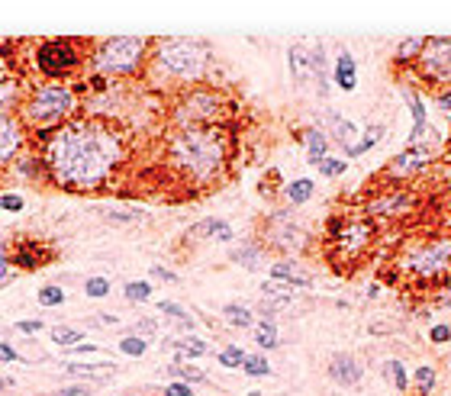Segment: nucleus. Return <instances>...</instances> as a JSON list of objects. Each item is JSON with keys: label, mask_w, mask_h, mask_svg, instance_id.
<instances>
[{"label": "nucleus", "mask_w": 451, "mask_h": 396, "mask_svg": "<svg viewBox=\"0 0 451 396\" xmlns=\"http://www.w3.org/2000/svg\"><path fill=\"white\" fill-rule=\"evenodd\" d=\"M45 165L61 187L94 190L123 161V142L103 123H65L45 142Z\"/></svg>", "instance_id": "nucleus-1"}, {"label": "nucleus", "mask_w": 451, "mask_h": 396, "mask_svg": "<svg viewBox=\"0 0 451 396\" xmlns=\"http://www.w3.org/2000/svg\"><path fill=\"white\" fill-rule=\"evenodd\" d=\"M168 158L177 171L197 184H207L223 171L226 142L216 126H187L177 129L168 142Z\"/></svg>", "instance_id": "nucleus-2"}, {"label": "nucleus", "mask_w": 451, "mask_h": 396, "mask_svg": "<svg viewBox=\"0 0 451 396\" xmlns=\"http://www.w3.org/2000/svg\"><path fill=\"white\" fill-rule=\"evenodd\" d=\"M155 68L171 81L193 84L207 75L209 68V45L200 39H161L151 55Z\"/></svg>", "instance_id": "nucleus-3"}, {"label": "nucleus", "mask_w": 451, "mask_h": 396, "mask_svg": "<svg viewBox=\"0 0 451 396\" xmlns=\"http://www.w3.org/2000/svg\"><path fill=\"white\" fill-rule=\"evenodd\" d=\"M145 52H149V39L142 36H113L97 45L94 65L103 75H135L145 61Z\"/></svg>", "instance_id": "nucleus-4"}, {"label": "nucleus", "mask_w": 451, "mask_h": 396, "mask_svg": "<svg viewBox=\"0 0 451 396\" xmlns=\"http://www.w3.org/2000/svg\"><path fill=\"white\" fill-rule=\"evenodd\" d=\"M71 110H75V93L61 84H39L23 107L26 119L39 129H52V126L59 129L61 119Z\"/></svg>", "instance_id": "nucleus-5"}, {"label": "nucleus", "mask_w": 451, "mask_h": 396, "mask_svg": "<svg viewBox=\"0 0 451 396\" xmlns=\"http://www.w3.org/2000/svg\"><path fill=\"white\" fill-rule=\"evenodd\" d=\"M403 271L416 280H438L451 274V236H435L419 242L413 252L403 254Z\"/></svg>", "instance_id": "nucleus-6"}, {"label": "nucleus", "mask_w": 451, "mask_h": 396, "mask_svg": "<svg viewBox=\"0 0 451 396\" xmlns=\"http://www.w3.org/2000/svg\"><path fill=\"white\" fill-rule=\"evenodd\" d=\"M84 55H81V45L71 43V39H45V43H39V49H36V65H39V71L45 77H52V81H65V77H71L81 68Z\"/></svg>", "instance_id": "nucleus-7"}, {"label": "nucleus", "mask_w": 451, "mask_h": 396, "mask_svg": "<svg viewBox=\"0 0 451 396\" xmlns=\"http://www.w3.org/2000/svg\"><path fill=\"white\" fill-rule=\"evenodd\" d=\"M219 113H223V97L213 91H191L184 100L177 103L175 119L181 123V129L187 126H209L216 123Z\"/></svg>", "instance_id": "nucleus-8"}, {"label": "nucleus", "mask_w": 451, "mask_h": 396, "mask_svg": "<svg viewBox=\"0 0 451 396\" xmlns=\"http://www.w3.org/2000/svg\"><path fill=\"white\" fill-rule=\"evenodd\" d=\"M374 236H377V226L371 220H351V222L332 220L329 222V238L339 245L342 258H358V254H364V248L374 242Z\"/></svg>", "instance_id": "nucleus-9"}, {"label": "nucleus", "mask_w": 451, "mask_h": 396, "mask_svg": "<svg viewBox=\"0 0 451 396\" xmlns=\"http://www.w3.org/2000/svg\"><path fill=\"white\" fill-rule=\"evenodd\" d=\"M265 242L271 245V248H277V252L293 254V252H300L303 245H306V229L293 220L290 210H277V213L267 216Z\"/></svg>", "instance_id": "nucleus-10"}, {"label": "nucleus", "mask_w": 451, "mask_h": 396, "mask_svg": "<svg viewBox=\"0 0 451 396\" xmlns=\"http://www.w3.org/2000/svg\"><path fill=\"white\" fill-rule=\"evenodd\" d=\"M419 71L435 87L451 84V39H445V36L426 39V49L419 55Z\"/></svg>", "instance_id": "nucleus-11"}, {"label": "nucleus", "mask_w": 451, "mask_h": 396, "mask_svg": "<svg viewBox=\"0 0 451 396\" xmlns=\"http://www.w3.org/2000/svg\"><path fill=\"white\" fill-rule=\"evenodd\" d=\"M429 168V148L426 145H416V148H403L397 158L387 165V174L393 177H413V174H422Z\"/></svg>", "instance_id": "nucleus-12"}, {"label": "nucleus", "mask_w": 451, "mask_h": 396, "mask_svg": "<svg viewBox=\"0 0 451 396\" xmlns=\"http://www.w3.org/2000/svg\"><path fill=\"white\" fill-rule=\"evenodd\" d=\"M410 206H413V197L406 194V190H397V187H390L387 194L371 197L364 210H368V216H397V213L410 210Z\"/></svg>", "instance_id": "nucleus-13"}, {"label": "nucleus", "mask_w": 451, "mask_h": 396, "mask_svg": "<svg viewBox=\"0 0 451 396\" xmlns=\"http://www.w3.org/2000/svg\"><path fill=\"white\" fill-rule=\"evenodd\" d=\"M329 377H332L339 387H358L361 377H364V367L358 364V358L339 351V354H332V361H329Z\"/></svg>", "instance_id": "nucleus-14"}, {"label": "nucleus", "mask_w": 451, "mask_h": 396, "mask_svg": "<svg viewBox=\"0 0 451 396\" xmlns=\"http://www.w3.org/2000/svg\"><path fill=\"white\" fill-rule=\"evenodd\" d=\"M287 65H290V77L297 81V84H309V81H316L313 49H306L303 43L290 45V52H287Z\"/></svg>", "instance_id": "nucleus-15"}, {"label": "nucleus", "mask_w": 451, "mask_h": 396, "mask_svg": "<svg viewBox=\"0 0 451 396\" xmlns=\"http://www.w3.org/2000/svg\"><path fill=\"white\" fill-rule=\"evenodd\" d=\"M332 81L339 91H355L358 87V61L348 49H342L335 55V68H332Z\"/></svg>", "instance_id": "nucleus-16"}, {"label": "nucleus", "mask_w": 451, "mask_h": 396, "mask_svg": "<svg viewBox=\"0 0 451 396\" xmlns=\"http://www.w3.org/2000/svg\"><path fill=\"white\" fill-rule=\"evenodd\" d=\"M20 145H23L20 123L13 116H7V113H0V165L13 158L20 152Z\"/></svg>", "instance_id": "nucleus-17"}, {"label": "nucleus", "mask_w": 451, "mask_h": 396, "mask_svg": "<svg viewBox=\"0 0 451 396\" xmlns=\"http://www.w3.org/2000/svg\"><path fill=\"white\" fill-rule=\"evenodd\" d=\"M271 280H281V284L287 287H309V271L300 268V261H290V258H284V261H274L271 264Z\"/></svg>", "instance_id": "nucleus-18"}, {"label": "nucleus", "mask_w": 451, "mask_h": 396, "mask_svg": "<svg viewBox=\"0 0 451 396\" xmlns=\"http://www.w3.org/2000/svg\"><path fill=\"white\" fill-rule=\"evenodd\" d=\"M191 238H216V242H232L235 238V232H232V226L226 220H200L197 226H191V232H187Z\"/></svg>", "instance_id": "nucleus-19"}, {"label": "nucleus", "mask_w": 451, "mask_h": 396, "mask_svg": "<svg viewBox=\"0 0 451 396\" xmlns=\"http://www.w3.org/2000/svg\"><path fill=\"white\" fill-rule=\"evenodd\" d=\"M326 123L332 126V135H335V142L339 145H345V152L348 148H355L358 145V126L351 123V119H345L342 113H335V110H329L326 113Z\"/></svg>", "instance_id": "nucleus-20"}, {"label": "nucleus", "mask_w": 451, "mask_h": 396, "mask_svg": "<svg viewBox=\"0 0 451 396\" xmlns=\"http://www.w3.org/2000/svg\"><path fill=\"white\" fill-rule=\"evenodd\" d=\"M229 258L245 271H258L261 264H265V248H261L258 242H242V245H235Z\"/></svg>", "instance_id": "nucleus-21"}, {"label": "nucleus", "mask_w": 451, "mask_h": 396, "mask_svg": "<svg viewBox=\"0 0 451 396\" xmlns=\"http://www.w3.org/2000/svg\"><path fill=\"white\" fill-rule=\"evenodd\" d=\"M261 296H265V306H271L277 312L293 303V287L281 284V280H265L261 284Z\"/></svg>", "instance_id": "nucleus-22"}, {"label": "nucleus", "mask_w": 451, "mask_h": 396, "mask_svg": "<svg viewBox=\"0 0 451 396\" xmlns=\"http://www.w3.org/2000/svg\"><path fill=\"white\" fill-rule=\"evenodd\" d=\"M303 142H306V161H309V165H319V161L326 158V152H329V139H326V132H323L319 126L306 129Z\"/></svg>", "instance_id": "nucleus-23"}, {"label": "nucleus", "mask_w": 451, "mask_h": 396, "mask_svg": "<svg viewBox=\"0 0 451 396\" xmlns=\"http://www.w3.org/2000/svg\"><path fill=\"white\" fill-rule=\"evenodd\" d=\"M384 135H387V129L380 126V123H374V126H368V129H364V135H361V139H358V145L345 152V161H348V158H361V155H368L371 148H374V145H380V142H384Z\"/></svg>", "instance_id": "nucleus-24"}, {"label": "nucleus", "mask_w": 451, "mask_h": 396, "mask_svg": "<svg viewBox=\"0 0 451 396\" xmlns=\"http://www.w3.org/2000/svg\"><path fill=\"white\" fill-rule=\"evenodd\" d=\"M45 254H49V248H42V245H36V242H23L10 261L20 264V268H39V264L45 261Z\"/></svg>", "instance_id": "nucleus-25"}, {"label": "nucleus", "mask_w": 451, "mask_h": 396, "mask_svg": "<svg viewBox=\"0 0 451 396\" xmlns=\"http://www.w3.org/2000/svg\"><path fill=\"white\" fill-rule=\"evenodd\" d=\"M313 190H316V184H313L309 177H297V181H290V184L284 187V197L290 206H303V203H309Z\"/></svg>", "instance_id": "nucleus-26"}, {"label": "nucleus", "mask_w": 451, "mask_h": 396, "mask_svg": "<svg viewBox=\"0 0 451 396\" xmlns=\"http://www.w3.org/2000/svg\"><path fill=\"white\" fill-rule=\"evenodd\" d=\"M223 319L229 322V326H235V329H251V326H255V312L242 303H226Z\"/></svg>", "instance_id": "nucleus-27"}, {"label": "nucleus", "mask_w": 451, "mask_h": 396, "mask_svg": "<svg viewBox=\"0 0 451 396\" xmlns=\"http://www.w3.org/2000/svg\"><path fill=\"white\" fill-rule=\"evenodd\" d=\"M168 374H171L175 380H184V383H207V374H203L200 367L187 364L184 358H177L175 364H168Z\"/></svg>", "instance_id": "nucleus-28"}, {"label": "nucleus", "mask_w": 451, "mask_h": 396, "mask_svg": "<svg viewBox=\"0 0 451 396\" xmlns=\"http://www.w3.org/2000/svg\"><path fill=\"white\" fill-rule=\"evenodd\" d=\"M171 348H175L177 354H187V358H203V354L209 351V345L203 342V338H197V335L171 338Z\"/></svg>", "instance_id": "nucleus-29"}, {"label": "nucleus", "mask_w": 451, "mask_h": 396, "mask_svg": "<svg viewBox=\"0 0 451 396\" xmlns=\"http://www.w3.org/2000/svg\"><path fill=\"white\" fill-rule=\"evenodd\" d=\"M422 49H426V39H422V36H410V39H403V43L397 45V65H406V61H419Z\"/></svg>", "instance_id": "nucleus-30"}, {"label": "nucleus", "mask_w": 451, "mask_h": 396, "mask_svg": "<svg viewBox=\"0 0 451 396\" xmlns=\"http://www.w3.org/2000/svg\"><path fill=\"white\" fill-rule=\"evenodd\" d=\"M255 342H258V348H267V351L281 345V335H277V322L261 319L258 326H255Z\"/></svg>", "instance_id": "nucleus-31"}, {"label": "nucleus", "mask_w": 451, "mask_h": 396, "mask_svg": "<svg viewBox=\"0 0 451 396\" xmlns=\"http://www.w3.org/2000/svg\"><path fill=\"white\" fill-rule=\"evenodd\" d=\"M65 371L77 374V377H107V374H113L117 367L110 361H103V364H65Z\"/></svg>", "instance_id": "nucleus-32"}, {"label": "nucleus", "mask_w": 451, "mask_h": 396, "mask_svg": "<svg viewBox=\"0 0 451 396\" xmlns=\"http://www.w3.org/2000/svg\"><path fill=\"white\" fill-rule=\"evenodd\" d=\"M81 338H84V332L81 329H71V326H55V329H52V342H55V345H61V348L81 345Z\"/></svg>", "instance_id": "nucleus-33"}, {"label": "nucleus", "mask_w": 451, "mask_h": 396, "mask_svg": "<svg viewBox=\"0 0 451 396\" xmlns=\"http://www.w3.org/2000/svg\"><path fill=\"white\" fill-rule=\"evenodd\" d=\"M158 312H165L168 319H175L181 329H187L191 332L193 329V319H187V312H184V306H177V303H171V300H161L158 303Z\"/></svg>", "instance_id": "nucleus-34"}, {"label": "nucleus", "mask_w": 451, "mask_h": 396, "mask_svg": "<svg viewBox=\"0 0 451 396\" xmlns=\"http://www.w3.org/2000/svg\"><path fill=\"white\" fill-rule=\"evenodd\" d=\"M242 371L249 374V377H267V374H271V364H267L265 354H245Z\"/></svg>", "instance_id": "nucleus-35"}, {"label": "nucleus", "mask_w": 451, "mask_h": 396, "mask_svg": "<svg viewBox=\"0 0 451 396\" xmlns=\"http://www.w3.org/2000/svg\"><path fill=\"white\" fill-rule=\"evenodd\" d=\"M384 374H387V380H390L393 387L400 390V393L410 387V377H406V367H403V361H387L384 364Z\"/></svg>", "instance_id": "nucleus-36"}, {"label": "nucleus", "mask_w": 451, "mask_h": 396, "mask_svg": "<svg viewBox=\"0 0 451 396\" xmlns=\"http://www.w3.org/2000/svg\"><path fill=\"white\" fill-rule=\"evenodd\" d=\"M413 380H416V387L422 396H429L435 390V367L432 364H419L416 374H413Z\"/></svg>", "instance_id": "nucleus-37"}, {"label": "nucleus", "mask_w": 451, "mask_h": 396, "mask_svg": "<svg viewBox=\"0 0 451 396\" xmlns=\"http://www.w3.org/2000/svg\"><path fill=\"white\" fill-rule=\"evenodd\" d=\"M123 294L129 303H145V300H151V284L149 280H133V284H126Z\"/></svg>", "instance_id": "nucleus-38"}, {"label": "nucleus", "mask_w": 451, "mask_h": 396, "mask_svg": "<svg viewBox=\"0 0 451 396\" xmlns=\"http://www.w3.org/2000/svg\"><path fill=\"white\" fill-rule=\"evenodd\" d=\"M119 351L129 354V358H142L149 351V342L142 335H126V338H119Z\"/></svg>", "instance_id": "nucleus-39"}, {"label": "nucleus", "mask_w": 451, "mask_h": 396, "mask_svg": "<svg viewBox=\"0 0 451 396\" xmlns=\"http://www.w3.org/2000/svg\"><path fill=\"white\" fill-rule=\"evenodd\" d=\"M316 168H319V174H323V177H342L345 171H348V161H345V158H332V155H326V158L319 161Z\"/></svg>", "instance_id": "nucleus-40"}, {"label": "nucleus", "mask_w": 451, "mask_h": 396, "mask_svg": "<svg viewBox=\"0 0 451 396\" xmlns=\"http://www.w3.org/2000/svg\"><path fill=\"white\" fill-rule=\"evenodd\" d=\"M242 361H245V351L239 345H226L223 351H219V364H223V367H229V371L242 367Z\"/></svg>", "instance_id": "nucleus-41"}, {"label": "nucleus", "mask_w": 451, "mask_h": 396, "mask_svg": "<svg viewBox=\"0 0 451 396\" xmlns=\"http://www.w3.org/2000/svg\"><path fill=\"white\" fill-rule=\"evenodd\" d=\"M39 303L42 306H61V303H65V290H61V287H55V284L39 287Z\"/></svg>", "instance_id": "nucleus-42"}, {"label": "nucleus", "mask_w": 451, "mask_h": 396, "mask_svg": "<svg viewBox=\"0 0 451 396\" xmlns=\"http://www.w3.org/2000/svg\"><path fill=\"white\" fill-rule=\"evenodd\" d=\"M110 222H142L145 210H107L103 213Z\"/></svg>", "instance_id": "nucleus-43"}, {"label": "nucleus", "mask_w": 451, "mask_h": 396, "mask_svg": "<svg viewBox=\"0 0 451 396\" xmlns=\"http://www.w3.org/2000/svg\"><path fill=\"white\" fill-rule=\"evenodd\" d=\"M84 294L91 296V300H101V296L110 294V280L107 277H87V284H84Z\"/></svg>", "instance_id": "nucleus-44"}, {"label": "nucleus", "mask_w": 451, "mask_h": 396, "mask_svg": "<svg viewBox=\"0 0 451 396\" xmlns=\"http://www.w3.org/2000/svg\"><path fill=\"white\" fill-rule=\"evenodd\" d=\"M13 97H17L13 81H0V113H3V107H10V103H13Z\"/></svg>", "instance_id": "nucleus-45"}, {"label": "nucleus", "mask_w": 451, "mask_h": 396, "mask_svg": "<svg viewBox=\"0 0 451 396\" xmlns=\"http://www.w3.org/2000/svg\"><path fill=\"white\" fill-rule=\"evenodd\" d=\"M429 342H432V345H445V342H451V329L448 326H432V329H429Z\"/></svg>", "instance_id": "nucleus-46"}, {"label": "nucleus", "mask_w": 451, "mask_h": 396, "mask_svg": "<svg viewBox=\"0 0 451 396\" xmlns=\"http://www.w3.org/2000/svg\"><path fill=\"white\" fill-rule=\"evenodd\" d=\"M0 210L20 213V210H23V197H20V194H3V197H0Z\"/></svg>", "instance_id": "nucleus-47"}, {"label": "nucleus", "mask_w": 451, "mask_h": 396, "mask_svg": "<svg viewBox=\"0 0 451 396\" xmlns=\"http://www.w3.org/2000/svg\"><path fill=\"white\" fill-rule=\"evenodd\" d=\"M165 396H193L191 383H184V380H175V383H168L165 387Z\"/></svg>", "instance_id": "nucleus-48"}, {"label": "nucleus", "mask_w": 451, "mask_h": 396, "mask_svg": "<svg viewBox=\"0 0 451 396\" xmlns=\"http://www.w3.org/2000/svg\"><path fill=\"white\" fill-rule=\"evenodd\" d=\"M151 277H155V280H168V284H177V274H175V271L161 268V264H151Z\"/></svg>", "instance_id": "nucleus-49"}, {"label": "nucleus", "mask_w": 451, "mask_h": 396, "mask_svg": "<svg viewBox=\"0 0 451 396\" xmlns=\"http://www.w3.org/2000/svg\"><path fill=\"white\" fill-rule=\"evenodd\" d=\"M94 390L91 387H84V383H75V387H65L59 390V393H49V396H91Z\"/></svg>", "instance_id": "nucleus-50"}, {"label": "nucleus", "mask_w": 451, "mask_h": 396, "mask_svg": "<svg viewBox=\"0 0 451 396\" xmlns=\"http://www.w3.org/2000/svg\"><path fill=\"white\" fill-rule=\"evenodd\" d=\"M17 329L23 332V335H36V332H42L45 326H42L39 319H23V322H17Z\"/></svg>", "instance_id": "nucleus-51"}, {"label": "nucleus", "mask_w": 451, "mask_h": 396, "mask_svg": "<svg viewBox=\"0 0 451 396\" xmlns=\"http://www.w3.org/2000/svg\"><path fill=\"white\" fill-rule=\"evenodd\" d=\"M13 361H17V351L10 345H0V364H13Z\"/></svg>", "instance_id": "nucleus-52"}, {"label": "nucleus", "mask_w": 451, "mask_h": 396, "mask_svg": "<svg viewBox=\"0 0 451 396\" xmlns=\"http://www.w3.org/2000/svg\"><path fill=\"white\" fill-rule=\"evenodd\" d=\"M7 280H10V258L0 254V284H7Z\"/></svg>", "instance_id": "nucleus-53"}, {"label": "nucleus", "mask_w": 451, "mask_h": 396, "mask_svg": "<svg viewBox=\"0 0 451 396\" xmlns=\"http://www.w3.org/2000/svg\"><path fill=\"white\" fill-rule=\"evenodd\" d=\"M71 351H75V354H97V345H84V342H81V345H75Z\"/></svg>", "instance_id": "nucleus-54"}, {"label": "nucleus", "mask_w": 451, "mask_h": 396, "mask_svg": "<svg viewBox=\"0 0 451 396\" xmlns=\"http://www.w3.org/2000/svg\"><path fill=\"white\" fill-rule=\"evenodd\" d=\"M438 103H442V110H451V91H442V93H438Z\"/></svg>", "instance_id": "nucleus-55"}, {"label": "nucleus", "mask_w": 451, "mask_h": 396, "mask_svg": "<svg viewBox=\"0 0 451 396\" xmlns=\"http://www.w3.org/2000/svg\"><path fill=\"white\" fill-rule=\"evenodd\" d=\"M113 322H117V316H97L94 326H113Z\"/></svg>", "instance_id": "nucleus-56"}, {"label": "nucleus", "mask_w": 451, "mask_h": 396, "mask_svg": "<svg viewBox=\"0 0 451 396\" xmlns=\"http://www.w3.org/2000/svg\"><path fill=\"white\" fill-rule=\"evenodd\" d=\"M155 329H158V326H155V322H151V319L139 322V332H155Z\"/></svg>", "instance_id": "nucleus-57"}, {"label": "nucleus", "mask_w": 451, "mask_h": 396, "mask_svg": "<svg viewBox=\"0 0 451 396\" xmlns=\"http://www.w3.org/2000/svg\"><path fill=\"white\" fill-rule=\"evenodd\" d=\"M249 396H261V393H249Z\"/></svg>", "instance_id": "nucleus-58"}]
</instances>
